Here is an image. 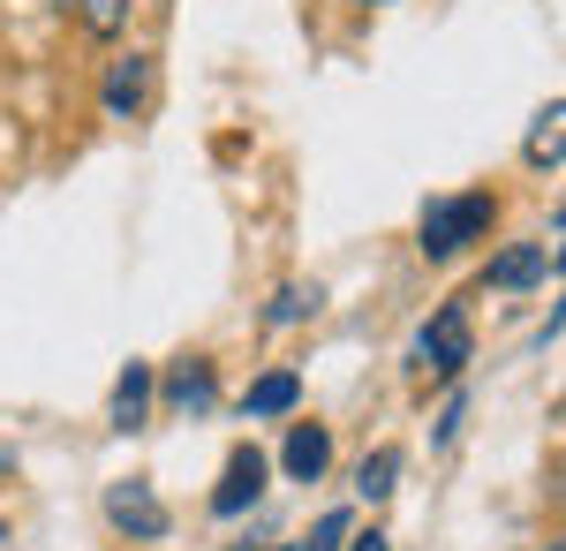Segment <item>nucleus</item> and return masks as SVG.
<instances>
[{
	"label": "nucleus",
	"mask_w": 566,
	"mask_h": 551,
	"mask_svg": "<svg viewBox=\"0 0 566 551\" xmlns=\"http://www.w3.org/2000/svg\"><path fill=\"white\" fill-rule=\"evenodd\" d=\"M144 408H151V363H129L122 385H114V430H136Z\"/></svg>",
	"instance_id": "10"
},
{
	"label": "nucleus",
	"mask_w": 566,
	"mask_h": 551,
	"mask_svg": "<svg viewBox=\"0 0 566 551\" xmlns=\"http://www.w3.org/2000/svg\"><path fill=\"white\" fill-rule=\"evenodd\" d=\"M258 499H264V454H258V446H242V454L227 461V476H219L212 513H219V521H234L242 507H258Z\"/></svg>",
	"instance_id": "4"
},
{
	"label": "nucleus",
	"mask_w": 566,
	"mask_h": 551,
	"mask_svg": "<svg viewBox=\"0 0 566 551\" xmlns=\"http://www.w3.org/2000/svg\"><path fill=\"white\" fill-rule=\"evenodd\" d=\"M348 537H355V521L333 507L325 521H317V529H310V544H303V551H348Z\"/></svg>",
	"instance_id": "14"
},
{
	"label": "nucleus",
	"mask_w": 566,
	"mask_h": 551,
	"mask_svg": "<svg viewBox=\"0 0 566 551\" xmlns=\"http://www.w3.org/2000/svg\"><path fill=\"white\" fill-rule=\"evenodd\" d=\"M106 521H114L129 544H159V537H167V507H159V491H151L144 476H129V484L106 491Z\"/></svg>",
	"instance_id": "3"
},
{
	"label": "nucleus",
	"mask_w": 566,
	"mask_h": 551,
	"mask_svg": "<svg viewBox=\"0 0 566 551\" xmlns=\"http://www.w3.org/2000/svg\"><path fill=\"white\" fill-rule=\"evenodd\" d=\"M469 310L461 302H446L431 325L416 333V378H461V363H469Z\"/></svg>",
	"instance_id": "2"
},
{
	"label": "nucleus",
	"mask_w": 566,
	"mask_h": 551,
	"mask_svg": "<svg viewBox=\"0 0 566 551\" xmlns=\"http://www.w3.org/2000/svg\"><path fill=\"white\" fill-rule=\"evenodd\" d=\"M295 401H303V378H295V371H264L242 408H250V416H295Z\"/></svg>",
	"instance_id": "8"
},
{
	"label": "nucleus",
	"mask_w": 566,
	"mask_h": 551,
	"mask_svg": "<svg viewBox=\"0 0 566 551\" xmlns=\"http://www.w3.org/2000/svg\"><path fill=\"white\" fill-rule=\"evenodd\" d=\"M348 551H386V537H378V529H370V537H355Z\"/></svg>",
	"instance_id": "17"
},
{
	"label": "nucleus",
	"mask_w": 566,
	"mask_h": 551,
	"mask_svg": "<svg viewBox=\"0 0 566 551\" xmlns=\"http://www.w3.org/2000/svg\"><path fill=\"white\" fill-rule=\"evenodd\" d=\"M544 484H552V499H559V507H566V446H559V454H552V468H544Z\"/></svg>",
	"instance_id": "16"
},
{
	"label": "nucleus",
	"mask_w": 566,
	"mask_h": 551,
	"mask_svg": "<svg viewBox=\"0 0 566 551\" xmlns=\"http://www.w3.org/2000/svg\"><path fill=\"white\" fill-rule=\"evenodd\" d=\"M212 363H197V355H189V363H181L175 378H167V401H175L181 416H205V408H212Z\"/></svg>",
	"instance_id": "9"
},
{
	"label": "nucleus",
	"mask_w": 566,
	"mask_h": 551,
	"mask_svg": "<svg viewBox=\"0 0 566 551\" xmlns=\"http://www.w3.org/2000/svg\"><path fill=\"white\" fill-rule=\"evenodd\" d=\"M392 476H400V446H378V454L363 461V476H355V491H363V499H392Z\"/></svg>",
	"instance_id": "13"
},
{
	"label": "nucleus",
	"mask_w": 566,
	"mask_h": 551,
	"mask_svg": "<svg viewBox=\"0 0 566 551\" xmlns=\"http://www.w3.org/2000/svg\"><path fill=\"white\" fill-rule=\"evenodd\" d=\"M544 551H566V537H552V544H544Z\"/></svg>",
	"instance_id": "19"
},
{
	"label": "nucleus",
	"mask_w": 566,
	"mask_h": 551,
	"mask_svg": "<svg viewBox=\"0 0 566 551\" xmlns=\"http://www.w3.org/2000/svg\"><path fill=\"white\" fill-rule=\"evenodd\" d=\"M522 159H528V167H559V159H566V98H559V106H544V114L528 122Z\"/></svg>",
	"instance_id": "7"
},
{
	"label": "nucleus",
	"mask_w": 566,
	"mask_h": 551,
	"mask_svg": "<svg viewBox=\"0 0 566 551\" xmlns=\"http://www.w3.org/2000/svg\"><path fill=\"white\" fill-rule=\"evenodd\" d=\"M491 219H499V197H483V189H469V197H438L431 212H423V257H461L469 242L491 235Z\"/></svg>",
	"instance_id": "1"
},
{
	"label": "nucleus",
	"mask_w": 566,
	"mask_h": 551,
	"mask_svg": "<svg viewBox=\"0 0 566 551\" xmlns=\"http://www.w3.org/2000/svg\"><path fill=\"white\" fill-rule=\"evenodd\" d=\"M544 264H552V250H544V242H528V250H514V257H499V264H491V288H522V280L544 272Z\"/></svg>",
	"instance_id": "11"
},
{
	"label": "nucleus",
	"mask_w": 566,
	"mask_h": 551,
	"mask_svg": "<svg viewBox=\"0 0 566 551\" xmlns=\"http://www.w3.org/2000/svg\"><path fill=\"white\" fill-rule=\"evenodd\" d=\"M76 15H84L91 39H122L129 31V0H76Z\"/></svg>",
	"instance_id": "12"
},
{
	"label": "nucleus",
	"mask_w": 566,
	"mask_h": 551,
	"mask_svg": "<svg viewBox=\"0 0 566 551\" xmlns=\"http://www.w3.org/2000/svg\"><path fill=\"white\" fill-rule=\"evenodd\" d=\"M559 325H566V302H559V310H552V325H544V340H552V333H559Z\"/></svg>",
	"instance_id": "18"
},
{
	"label": "nucleus",
	"mask_w": 566,
	"mask_h": 551,
	"mask_svg": "<svg viewBox=\"0 0 566 551\" xmlns=\"http://www.w3.org/2000/svg\"><path fill=\"white\" fill-rule=\"evenodd\" d=\"M325 461H333V430H325V424H295V430H287L280 468H287L295 484H317V476H325Z\"/></svg>",
	"instance_id": "5"
},
{
	"label": "nucleus",
	"mask_w": 566,
	"mask_h": 551,
	"mask_svg": "<svg viewBox=\"0 0 566 551\" xmlns=\"http://www.w3.org/2000/svg\"><path fill=\"white\" fill-rule=\"evenodd\" d=\"M144 98H151V61H144V53L114 61V76H106V114L129 122V114H144Z\"/></svg>",
	"instance_id": "6"
},
{
	"label": "nucleus",
	"mask_w": 566,
	"mask_h": 551,
	"mask_svg": "<svg viewBox=\"0 0 566 551\" xmlns=\"http://www.w3.org/2000/svg\"><path fill=\"white\" fill-rule=\"evenodd\" d=\"M310 310H317V288H287L280 310H272V325H295V318H310Z\"/></svg>",
	"instance_id": "15"
}]
</instances>
